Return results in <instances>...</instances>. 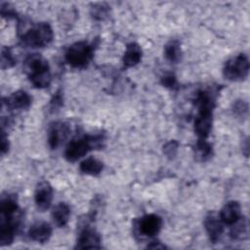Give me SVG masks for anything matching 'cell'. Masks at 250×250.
<instances>
[{
    "mask_svg": "<svg viewBox=\"0 0 250 250\" xmlns=\"http://www.w3.org/2000/svg\"><path fill=\"white\" fill-rule=\"evenodd\" d=\"M21 220V212L13 195L2 196L0 200V243H12Z\"/></svg>",
    "mask_w": 250,
    "mask_h": 250,
    "instance_id": "6da1fadb",
    "label": "cell"
},
{
    "mask_svg": "<svg viewBox=\"0 0 250 250\" xmlns=\"http://www.w3.org/2000/svg\"><path fill=\"white\" fill-rule=\"evenodd\" d=\"M198 113L194 119V131L199 139H206L212 129V109L214 102L209 93L198 92L195 99Z\"/></svg>",
    "mask_w": 250,
    "mask_h": 250,
    "instance_id": "7a4b0ae2",
    "label": "cell"
},
{
    "mask_svg": "<svg viewBox=\"0 0 250 250\" xmlns=\"http://www.w3.org/2000/svg\"><path fill=\"white\" fill-rule=\"evenodd\" d=\"M24 68L30 82L36 88H46L50 85L52 77L50 66L46 59L42 56L33 54L26 58Z\"/></svg>",
    "mask_w": 250,
    "mask_h": 250,
    "instance_id": "3957f363",
    "label": "cell"
},
{
    "mask_svg": "<svg viewBox=\"0 0 250 250\" xmlns=\"http://www.w3.org/2000/svg\"><path fill=\"white\" fill-rule=\"evenodd\" d=\"M104 136L103 134L85 135L72 140L66 146L64 156L67 161L74 162L83 157L88 151L100 148L104 146Z\"/></svg>",
    "mask_w": 250,
    "mask_h": 250,
    "instance_id": "277c9868",
    "label": "cell"
},
{
    "mask_svg": "<svg viewBox=\"0 0 250 250\" xmlns=\"http://www.w3.org/2000/svg\"><path fill=\"white\" fill-rule=\"evenodd\" d=\"M53 29L47 22H39L29 28L21 36L24 45L32 48H41L47 46L53 40Z\"/></svg>",
    "mask_w": 250,
    "mask_h": 250,
    "instance_id": "5b68a950",
    "label": "cell"
},
{
    "mask_svg": "<svg viewBox=\"0 0 250 250\" xmlns=\"http://www.w3.org/2000/svg\"><path fill=\"white\" fill-rule=\"evenodd\" d=\"M93 55V46L85 41L75 42L70 45L65 53V61L72 67L86 66Z\"/></svg>",
    "mask_w": 250,
    "mask_h": 250,
    "instance_id": "8992f818",
    "label": "cell"
},
{
    "mask_svg": "<svg viewBox=\"0 0 250 250\" xmlns=\"http://www.w3.org/2000/svg\"><path fill=\"white\" fill-rule=\"evenodd\" d=\"M249 72V61L246 55L239 54L226 62L223 73L230 81H241L245 79Z\"/></svg>",
    "mask_w": 250,
    "mask_h": 250,
    "instance_id": "52a82bcc",
    "label": "cell"
},
{
    "mask_svg": "<svg viewBox=\"0 0 250 250\" xmlns=\"http://www.w3.org/2000/svg\"><path fill=\"white\" fill-rule=\"evenodd\" d=\"M70 127L66 122L57 121L50 125L48 131V143L52 149L60 146L63 141L68 137Z\"/></svg>",
    "mask_w": 250,
    "mask_h": 250,
    "instance_id": "ba28073f",
    "label": "cell"
},
{
    "mask_svg": "<svg viewBox=\"0 0 250 250\" xmlns=\"http://www.w3.org/2000/svg\"><path fill=\"white\" fill-rule=\"evenodd\" d=\"M162 228V219L158 215L148 214L142 217L138 222L139 232L144 236H154Z\"/></svg>",
    "mask_w": 250,
    "mask_h": 250,
    "instance_id": "9c48e42d",
    "label": "cell"
},
{
    "mask_svg": "<svg viewBox=\"0 0 250 250\" xmlns=\"http://www.w3.org/2000/svg\"><path fill=\"white\" fill-rule=\"evenodd\" d=\"M78 249H94L101 248L100 234L90 227H84L79 232L76 246Z\"/></svg>",
    "mask_w": 250,
    "mask_h": 250,
    "instance_id": "30bf717a",
    "label": "cell"
},
{
    "mask_svg": "<svg viewBox=\"0 0 250 250\" xmlns=\"http://www.w3.org/2000/svg\"><path fill=\"white\" fill-rule=\"evenodd\" d=\"M35 203L41 211L49 209L53 199V188L47 182H41L37 185L34 193Z\"/></svg>",
    "mask_w": 250,
    "mask_h": 250,
    "instance_id": "8fae6325",
    "label": "cell"
},
{
    "mask_svg": "<svg viewBox=\"0 0 250 250\" xmlns=\"http://www.w3.org/2000/svg\"><path fill=\"white\" fill-rule=\"evenodd\" d=\"M219 218L223 224L233 225L241 218V207L237 201L228 202L221 210Z\"/></svg>",
    "mask_w": 250,
    "mask_h": 250,
    "instance_id": "7c38bea8",
    "label": "cell"
},
{
    "mask_svg": "<svg viewBox=\"0 0 250 250\" xmlns=\"http://www.w3.org/2000/svg\"><path fill=\"white\" fill-rule=\"evenodd\" d=\"M205 229L209 235L210 240L213 243H216L224 231V226L223 222L219 217H217L214 214H209L204 221Z\"/></svg>",
    "mask_w": 250,
    "mask_h": 250,
    "instance_id": "4fadbf2b",
    "label": "cell"
},
{
    "mask_svg": "<svg viewBox=\"0 0 250 250\" xmlns=\"http://www.w3.org/2000/svg\"><path fill=\"white\" fill-rule=\"evenodd\" d=\"M52 234V227L50 226L49 223L47 222H36L34 223L29 230H28V235L29 237L37 242L44 243L49 240Z\"/></svg>",
    "mask_w": 250,
    "mask_h": 250,
    "instance_id": "5bb4252c",
    "label": "cell"
},
{
    "mask_svg": "<svg viewBox=\"0 0 250 250\" xmlns=\"http://www.w3.org/2000/svg\"><path fill=\"white\" fill-rule=\"evenodd\" d=\"M3 103H6L7 106L13 109H26L31 104V98L25 91L20 90L13 93Z\"/></svg>",
    "mask_w": 250,
    "mask_h": 250,
    "instance_id": "9a60e30c",
    "label": "cell"
},
{
    "mask_svg": "<svg viewBox=\"0 0 250 250\" xmlns=\"http://www.w3.org/2000/svg\"><path fill=\"white\" fill-rule=\"evenodd\" d=\"M142 49L137 43H130L126 47V51L123 56V63L126 67L135 66L142 60Z\"/></svg>",
    "mask_w": 250,
    "mask_h": 250,
    "instance_id": "2e32d148",
    "label": "cell"
},
{
    "mask_svg": "<svg viewBox=\"0 0 250 250\" xmlns=\"http://www.w3.org/2000/svg\"><path fill=\"white\" fill-rule=\"evenodd\" d=\"M70 215V209L67 204L63 202H60L57 204L52 211V218L54 220V223L59 227L62 228L66 226L69 220Z\"/></svg>",
    "mask_w": 250,
    "mask_h": 250,
    "instance_id": "e0dca14e",
    "label": "cell"
},
{
    "mask_svg": "<svg viewBox=\"0 0 250 250\" xmlns=\"http://www.w3.org/2000/svg\"><path fill=\"white\" fill-rule=\"evenodd\" d=\"M79 168H80V171L83 172L84 174L97 176L103 171L104 165L102 161H100L99 159L94 157H88L80 163Z\"/></svg>",
    "mask_w": 250,
    "mask_h": 250,
    "instance_id": "ac0fdd59",
    "label": "cell"
},
{
    "mask_svg": "<svg viewBox=\"0 0 250 250\" xmlns=\"http://www.w3.org/2000/svg\"><path fill=\"white\" fill-rule=\"evenodd\" d=\"M213 154L212 146L206 141V139H198L194 146V155L199 161L208 160Z\"/></svg>",
    "mask_w": 250,
    "mask_h": 250,
    "instance_id": "d6986e66",
    "label": "cell"
},
{
    "mask_svg": "<svg viewBox=\"0 0 250 250\" xmlns=\"http://www.w3.org/2000/svg\"><path fill=\"white\" fill-rule=\"evenodd\" d=\"M165 58L171 62H179L182 59V49L181 45L177 40H172L168 42L164 47Z\"/></svg>",
    "mask_w": 250,
    "mask_h": 250,
    "instance_id": "ffe728a7",
    "label": "cell"
},
{
    "mask_svg": "<svg viewBox=\"0 0 250 250\" xmlns=\"http://www.w3.org/2000/svg\"><path fill=\"white\" fill-rule=\"evenodd\" d=\"M233 226L231 228V230H230V236L234 239H244L247 237L248 235V229H247V223L242 220L241 221V218L236 222L234 223Z\"/></svg>",
    "mask_w": 250,
    "mask_h": 250,
    "instance_id": "44dd1931",
    "label": "cell"
},
{
    "mask_svg": "<svg viewBox=\"0 0 250 250\" xmlns=\"http://www.w3.org/2000/svg\"><path fill=\"white\" fill-rule=\"evenodd\" d=\"M16 63V60L9 48L3 47L1 51V67L2 69L10 68L14 66Z\"/></svg>",
    "mask_w": 250,
    "mask_h": 250,
    "instance_id": "7402d4cb",
    "label": "cell"
},
{
    "mask_svg": "<svg viewBox=\"0 0 250 250\" xmlns=\"http://www.w3.org/2000/svg\"><path fill=\"white\" fill-rule=\"evenodd\" d=\"M179 144L176 141H170L165 146H163V152L168 156V157H174L177 153Z\"/></svg>",
    "mask_w": 250,
    "mask_h": 250,
    "instance_id": "603a6c76",
    "label": "cell"
},
{
    "mask_svg": "<svg viewBox=\"0 0 250 250\" xmlns=\"http://www.w3.org/2000/svg\"><path fill=\"white\" fill-rule=\"evenodd\" d=\"M161 83L170 89H175L178 86V82L176 77L173 74H166L161 78Z\"/></svg>",
    "mask_w": 250,
    "mask_h": 250,
    "instance_id": "cb8c5ba5",
    "label": "cell"
},
{
    "mask_svg": "<svg viewBox=\"0 0 250 250\" xmlns=\"http://www.w3.org/2000/svg\"><path fill=\"white\" fill-rule=\"evenodd\" d=\"M247 109H248V106H247V104H246L243 101L236 102V103L233 104V111H234L236 114L244 115V114L247 112Z\"/></svg>",
    "mask_w": 250,
    "mask_h": 250,
    "instance_id": "d4e9b609",
    "label": "cell"
},
{
    "mask_svg": "<svg viewBox=\"0 0 250 250\" xmlns=\"http://www.w3.org/2000/svg\"><path fill=\"white\" fill-rule=\"evenodd\" d=\"M93 10V17H95L96 19H99V20H102L104 19V17L106 15V8H104L102 6L100 7H95L92 9Z\"/></svg>",
    "mask_w": 250,
    "mask_h": 250,
    "instance_id": "484cf974",
    "label": "cell"
},
{
    "mask_svg": "<svg viewBox=\"0 0 250 250\" xmlns=\"http://www.w3.org/2000/svg\"><path fill=\"white\" fill-rule=\"evenodd\" d=\"M9 149V142L6 138L4 130H2V137H1V154L4 155Z\"/></svg>",
    "mask_w": 250,
    "mask_h": 250,
    "instance_id": "4316f807",
    "label": "cell"
},
{
    "mask_svg": "<svg viewBox=\"0 0 250 250\" xmlns=\"http://www.w3.org/2000/svg\"><path fill=\"white\" fill-rule=\"evenodd\" d=\"M62 104V97L60 95H56L54 99L51 101V106L52 108H58Z\"/></svg>",
    "mask_w": 250,
    "mask_h": 250,
    "instance_id": "83f0119b",
    "label": "cell"
}]
</instances>
